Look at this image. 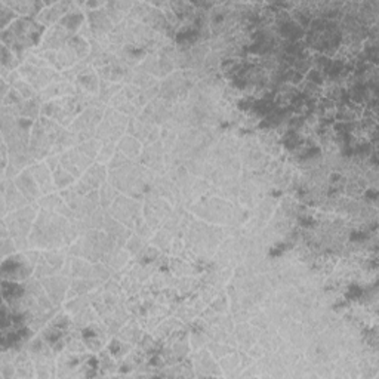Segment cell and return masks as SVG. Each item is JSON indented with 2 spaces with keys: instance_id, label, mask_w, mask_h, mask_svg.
<instances>
[{
  "instance_id": "cell-1",
  "label": "cell",
  "mask_w": 379,
  "mask_h": 379,
  "mask_svg": "<svg viewBox=\"0 0 379 379\" xmlns=\"http://www.w3.org/2000/svg\"><path fill=\"white\" fill-rule=\"evenodd\" d=\"M6 6H9L12 10L19 12V13H34L41 7V3H34V1H9V0H1Z\"/></svg>"
},
{
  "instance_id": "cell-2",
  "label": "cell",
  "mask_w": 379,
  "mask_h": 379,
  "mask_svg": "<svg viewBox=\"0 0 379 379\" xmlns=\"http://www.w3.org/2000/svg\"><path fill=\"white\" fill-rule=\"evenodd\" d=\"M15 10H12L9 6H6L3 1H0V24H1V30L7 28L9 25V21L15 16L13 13Z\"/></svg>"
}]
</instances>
